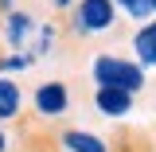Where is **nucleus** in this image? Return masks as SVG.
I'll return each mask as SVG.
<instances>
[{"label":"nucleus","mask_w":156,"mask_h":152,"mask_svg":"<svg viewBox=\"0 0 156 152\" xmlns=\"http://www.w3.org/2000/svg\"><path fill=\"white\" fill-rule=\"evenodd\" d=\"M27 109V90L16 78H0V125L4 121H20Z\"/></svg>","instance_id":"obj_8"},{"label":"nucleus","mask_w":156,"mask_h":152,"mask_svg":"<svg viewBox=\"0 0 156 152\" xmlns=\"http://www.w3.org/2000/svg\"><path fill=\"white\" fill-rule=\"evenodd\" d=\"M129 51H133V62L148 74V70H156V19H148V23H136V31L129 35Z\"/></svg>","instance_id":"obj_6"},{"label":"nucleus","mask_w":156,"mask_h":152,"mask_svg":"<svg viewBox=\"0 0 156 152\" xmlns=\"http://www.w3.org/2000/svg\"><path fill=\"white\" fill-rule=\"evenodd\" d=\"M51 8H55V12H70V8H74V0H51Z\"/></svg>","instance_id":"obj_12"},{"label":"nucleus","mask_w":156,"mask_h":152,"mask_svg":"<svg viewBox=\"0 0 156 152\" xmlns=\"http://www.w3.org/2000/svg\"><path fill=\"white\" fill-rule=\"evenodd\" d=\"M58 148H66V152H113L105 136L90 133V129H78V125L58 133Z\"/></svg>","instance_id":"obj_7"},{"label":"nucleus","mask_w":156,"mask_h":152,"mask_svg":"<svg viewBox=\"0 0 156 152\" xmlns=\"http://www.w3.org/2000/svg\"><path fill=\"white\" fill-rule=\"evenodd\" d=\"M117 8L113 0H74L70 8V31L74 39H94V35H109L117 27Z\"/></svg>","instance_id":"obj_2"},{"label":"nucleus","mask_w":156,"mask_h":152,"mask_svg":"<svg viewBox=\"0 0 156 152\" xmlns=\"http://www.w3.org/2000/svg\"><path fill=\"white\" fill-rule=\"evenodd\" d=\"M39 62L27 51H0V78H16L20 82V74H27V70H35Z\"/></svg>","instance_id":"obj_10"},{"label":"nucleus","mask_w":156,"mask_h":152,"mask_svg":"<svg viewBox=\"0 0 156 152\" xmlns=\"http://www.w3.org/2000/svg\"><path fill=\"white\" fill-rule=\"evenodd\" d=\"M113 8H117V16L133 19V23H148L152 19V4L148 0H113Z\"/></svg>","instance_id":"obj_11"},{"label":"nucleus","mask_w":156,"mask_h":152,"mask_svg":"<svg viewBox=\"0 0 156 152\" xmlns=\"http://www.w3.org/2000/svg\"><path fill=\"white\" fill-rule=\"evenodd\" d=\"M35 27H39V19L31 16L27 8L4 12V16H0V43H4V51H27Z\"/></svg>","instance_id":"obj_4"},{"label":"nucleus","mask_w":156,"mask_h":152,"mask_svg":"<svg viewBox=\"0 0 156 152\" xmlns=\"http://www.w3.org/2000/svg\"><path fill=\"white\" fill-rule=\"evenodd\" d=\"M90 105H94V113H98V117H105V121H125V117H133L136 97H133V94H125V90H105V86H94Z\"/></svg>","instance_id":"obj_5"},{"label":"nucleus","mask_w":156,"mask_h":152,"mask_svg":"<svg viewBox=\"0 0 156 152\" xmlns=\"http://www.w3.org/2000/svg\"><path fill=\"white\" fill-rule=\"evenodd\" d=\"M27 101L39 121H62L74 109V90L62 78H43V82H35V90H27Z\"/></svg>","instance_id":"obj_3"},{"label":"nucleus","mask_w":156,"mask_h":152,"mask_svg":"<svg viewBox=\"0 0 156 152\" xmlns=\"http://www.w3.org/2000/svg\"><path fill=\"white\" fill-rule=\"evenodd\" d=\"M58 51V23H39L35 27V35H31V47H27V55L35 58H47V55H55Z\"/></svg>","instance_id":"obj_9"},{"label":"nucleus","mask_w":156,"mask_h":152,"mask_svg":"<svg viewBox=\"0 0 156 152\" xmlns=\"http://www.w3.org/2000/svg\"><path fill=\"white\" fill-rule=\"evenodd\" d=\"M58 152H66V148H58Z\"/></svg>","instance_id":"obj_15"},{"label":"nucleus","mask_w":156,"mask_h":152,"mask_svg":"<svg viewBox=\"0 0 156 152\" xmlns=\"http://www.w3.org/2000/svg\"><path fill=\"white\" fill-rule=\"evenodd\" d=\"M148 4H152V19H156V0H148Z\"/></svg>","instance_id":"obj_14"},{"label":"nucleus","mask_w":156,"mask_h":152,"mask_svg":"<svg viewBox=\"0 0 156 152\" xmlns=\"http://www.w3.org/2000/svg\"><path fill=\"white\" fill-rule=\"evenodd\" d=\"M90 78H94V86L125 90V94H133V97L144 94V86H148V74L129 55H117V51H98L90 58Z\"/></svg>","instance_id":"obj_1"},{"label":"nucleus","mask_w":156,"mask_h":152,"mask_svg":"<svg viewBox=\"0 0 156 152\" xmlns=\"http://www.w3.org/2000/svg\"><path fill=\"white\" fill-rule=\"evenodd\" d=\"M12 148V136H8V129H4V125H0V152H8Z\"/></svg>","instance_id":"obj_13"}]
</instances>
